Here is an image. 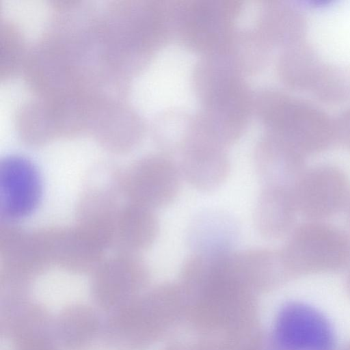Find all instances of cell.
<instances>
[{"mask_svg": "<svg viewBox=\"0 0 350 350\" xmlns=\"http://www.w3.org/2000/svg\"><path fill=\"white\" fill-rule=\"evenodd\" d=\"M233 222L229 216L219 213L199 216L189 236L193 252L231 251V244L237 232V226Z\"/></svg>", "mask_w": 350, "mask_h": 350, "instance_id": "18", "label": "cell"}, {"mask_svg": "<svg viewBox=\"0 0 350 350\" xmlns=\"http://www.w3.org/2000/svg\"><path fill=\"white\" fill-rule=\"evenodd\" d=\"M185 323L196 334L228 335L256 329V293L229 270L226 253L198 255L180 273Z\"/></svg>", "mask_w": 350, "mask_h": 350, "instance_id": "1", "label": "cell"}, {"mask_svg": "<svg viewBox=\"0 0 350 350\" xmlns=\"http://www.w3.org/2000/svg\"><path fill=\"white\" fill-rule=\"evenodd\" d=\"M180 284L165 283L144 292L106 315V350H149L185 323Z\"/></svg>", "mask_w": 350, "mask_h": 350, "instance_id": "3", "label": "cell"}, {"mask_svg": "<svg viewBox=\"0 0 350 350\" xmlns=\"http://www.w3.org/2000/svg\"><path fill=\"white\" fill-rule=\"evenodd\" d=\"M169 150L178 157L177 165L182 178L199 191H215L229 176L227 147L198 111L183 118Z\"/></svg>", "mask_w": 350, "mask_h": 350, "instance_id": "5", "label": "cell"}, {"mask_svg": "<svg viewBox=\"0 0 350 350\" xmlns=\"http://www.w3.org/2000/svg\"><path fill=\"white\" fill-rule=\"evenodd\" d=\"M291 188L262 186L254 215L255 227L262 237L275 239L291 232L297 213Z\"/></svg>", "mask_w": 350, "mask_h": 350, "instance_id": "15", "label": "cell"}, {"mask_svg": "<svg viewBox=\"0 0 350 350\" xmlns=\"http://www.w3.org/2000/svg\"><path fill=\"white\" fill-rule=\"evenodd\" d=\"M253 109L265 131L282 137L304 157L336 144L334 118L286 91L272 87L258 89L254 92Z\"/></svg>", "mask_w": 350, "mask_h": 350, "instance_id": "4", "label": "cell"}, {"mask_svg": "<svg viewBox=\"0 0 350 350\" xmlns=\"http://www.w3.org/2000/svg\"><path fill=\"white\" fill-rule=\"evenodd\" d=\"M335 142L350 150V107L334 118Z\"/></svg>", "mask_w": 350, "mask_h": 350, "instance_id": "21", "label": "cell"}, {"mask_svg": "<svg viewBox=\"0 0 350 350\" xmlns=\"http://www.w3.org/2000/svg\"><path fill=\"white\" fill-rule=\"evenodd\" d=\"M331 323L315 308L299 301L285 304L278 311L266 350H335Z\"/></svg>", "mask_w": 350, "mask_h": 350, "instance_id": "8", "label": "cell"}, {"mask_svg": "<svg viewBox=\"0 0 350 350\" xmlns=\"http://www.w3.org/2000/svg\"><path fill=\"white\" fill-rule=\"evenodd\" d=\"M254 27L273 49L279 50L306 39L307 19L297 5L286 1H265Z\"/></svg>", "mask_w": 350, "mask_h": 350, "instance_id": "14", "label": "cell"}, {"mask_svg": "<svg viewBox=\"0 0 350 350\" xmlns=\"http://www.w3.org/2000/svg\"><path fill=\"white\" fill-rule=\"evenodd\" d=\"M42 196L36 167L18 157L5 159L0 166V207L7 218H24L36 210Z\"/></svg>", "mask_w": 350, "mask_h": 350, "instance_id": "10", "label": "cell"}, {"mask_svg": "<svg viewBox=\"0 0 350 350\" xmlns=\"http://www.w3.org/2000/svg\"><path fill=\"white\" fill-rule=\"evenodd\" d=\"M297 213L311 221L331 217L350 202V183L338 168L319 165L304 171L291 188Z\"/></svg>", "mask_w": 350, "mask_h": 350, "instance_id": "9", "label": "cell"}, {"mask_svg": "<svg viewBox=\"0 0 350 350\" xmlns=\"http://www.w3.org/2000/svg\"><path fill=\"white\" fill-rule=\"evenodd\" d=\"M139 172L138 195L146 205L161 207L176 199L182 176L170 157L161 155L148 158L142 163Z\"/></svg>", "mask_w": 350, "mask_h": 350, "instance_id": "16", "label": "cell"}, {"mask_svg": "<svg viewBox=\"0 0 350 350\" xmlns=\"http://www.w3.org/2000/svg\"><path fill=\"white\" fill-rule=\"evenodd\" d=\"M281 252L291 276L338 269L350 263V235L310 221L292 230Z\"/></svg>", "mask_w": 350, "mask_h": 350, "instance_id": "7", "label": "cell"}, {"mask_svg": "<svg viewBox=\"0 0 350 350\" xmlns=\"http://www.w3.org/2000/svg\"><path fill=\"white\" fill-rule=\"evenodd\" d=\"M53 329L62 350H106V315L93 304L66 306L54 316Z\"/></svg>", "mask_w": 350, "mask_h": 350, "instance_id": "11", "label": "cell"}, {"mask_svg": "<svg viewBox=\"0 0 350 350\" xmlns=\"http://www.w3.org/2000/svg\"><path fill=\"white\" fill-rule=\"evenodd\" d=\"M227 261L234 276L256 293L269 291L291 276L281 250L230 252Z\"/></svg>", "mask_w": 350, "mask_h": 350, "instance_id": "13", "label": "cell"}, {"mask_svg": "<svg viewBox=\"0 0 350 350\" xmlns=\"http://www.w3.org/2000/svg\"><path fill=\"white\" fill-rule=\"evenodd\" d=\"M271 50L252 27L237 28L224 53L247 76L258 72L265 67Z\"/></svg>", "mask_w": 350, "mask_h": 350, "instance_id": "19", "label": "cell"}, {"mask_svg": "<svg viewBox=\"0 0 350 350\" xmlns=\"http://www.w3.org/2000/svg\"><path fill=\"white\" fill-rule=\"evenodd\" d=\"M349 283H350V276H349Z\"/></svg>", "mask_w": 350, "mask_h": 350, "instance_id": "23", "label": "cell"}, {"mask_svg": "<svg viewBox=\"0 0 350 350\" xmlns=\"http://www.w3.org/2000/svg\"><path fill=\"white\" fill-rule=\"evenodd\" d=\"M245 77L225 53L200 56L192 71L198 112L227 147L243 135L254 113Z\"/></svg>", "mask_w": 350, "mask_h": 350, "instance_id": "2", "label": "cell"}, {"mask_svg": "<svg viewBox=\"0 0 350 350\" xmlns=\"http://www.w3.org/2000/svg\"><path fill=\"white\" fill-rule=\"evenodd\" d=\"M235 0L172 1V38L200 56L224 53L241 12Z\"/></svg>", "mask_w": 350, "mask_h": 350, "instance_id": "6", "label": "cell"}, {"mask_svg": "<svg viewBox=\"0 0 350 350\" xmlns=\"http://www.w3.org/2000/svg\"><path fill=\"white\" fill-rule=\"evenodd\" d=\"M324 64L305 39L279 50L275 70L280 81L287 88L310 92Z\"/></svg>", "mask_w": 350, "mask_h": 350, "instance_id": "17", "label": "cell"}, {"mask_svg": "<svg viewBox=\"0 0 350 350\" xmlns=\"http://www.w3.org/2000/svg\"><path fill=\"white\" fill-rule=\"evenodd\" d=\"M304 158L285 140L266 131L254 148L255 171L262 186L292 187L304 172Z\"/></svg>", "mask_w": 350, "mask_h": 350, "instance_id": "12", "label": "cell"}, {"mask_svg": "<svg viewBox=\"0 0 350 350\" xmlns=\"http://www.w3.org/2000/svg\"><path fill=\"white\" fill-rule=\"evenodd\" d=\"M310 92L323 103L350 101V66L325 62Z\"/></svg>", "mask_w": 350, "mask_h": 350, "instance_id": "20", "label": "cell"}, {"mask_svg": "<svg viewBox=\"0 0 350 350\" xmlns=\"http://www.w3.org/2000/svg\"><path fill=\"white\" fill-rule=\"evenodd\" d=\"M349 223H350V206H349Z\"/></svg>", "mask_w": 350, "mask_h": 350, "instance_id": "22", "label": "cell"}]
</instances>
